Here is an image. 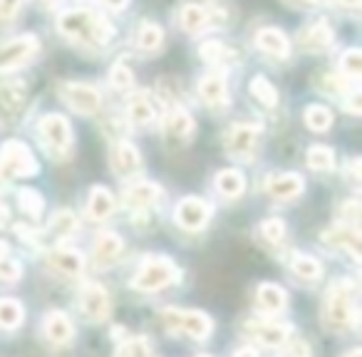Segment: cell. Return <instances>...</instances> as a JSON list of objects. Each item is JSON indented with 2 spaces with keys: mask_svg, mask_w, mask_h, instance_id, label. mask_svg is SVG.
<instances>
[{
  "mask_svg": "<svg viewBox=\"0 0 362 357\" xmlns=\"http://www.w3.org/2000/svg\"><path fill=\"white\" fill-rule=\"evenodd\" d=\"M110 164L115 169L117 176L122 179H132V176H139L144 164H141V154L132 141L122 139V141H115L112 144V151H110Z\"/></svg>",
  "mask_w": 362,
  "mask_h": 357,
  "instance_id": "cell-12",
  "label": "cell"
},
{
  "mask_svg": "<svg viewBox=\"0 0 362 357\" xmlns=\"http://www.w3.org/2000/svg\"><path fill=\"white\" fill-rule=\"evenodd\" d=\"M80 310L90 322L107 320L112 310V300H110L107 288L100 286V283H87L80 293Z\"/></svg>",
  "mask_w": 362,
  "mask_h": 357,
  "instance_id": "cell-10",
  "label": "cell"
},
{
  "mask_svg": "<svg viewBox=\"0 0 362 357\" xmlns=\"http://www.w3.org/2000/svg\"><path fill=\"white\" fill-rule=\"evenodd\" d=\"M28 87L18 80L0 82V124H8L21 115L23 105H25Z\"/></svg>",
  "mask_w": 362,
  "mask_h": 357,
  "instance_id": "cell-15",
  "label": "cell"
},
{
  "mask_svg": "<svg viewBox=\"0 0 362 357\" xmlns=\"http://www.w3.org/2000/svg\"><path fill=\"white\" fill-rule=\"evenodd\" d=\"M248 92H251V97L256 102H261L263 107H276L278 105V90L271 85V80H266V77H253L251 85H248Z\"/></svg>",
  "mask_w": 362,
  "mask_h": 357,
  "instance_id": "cell-35",
  "label": "cell"
},
{
  "mask_svg": "<svg viewBox=\"0 0 362 357\" xmlns=\"http://www.w3.org/2000/svg\"><path fill=\"white\" fill-rule=\"evenodd\" d=\"M40 50V42L35 35H18L0 42V72L16 70V67L30 62Z\"/></svg>",
  "mask_w": 362,
  "mask_h": 357,
  "instance_id": "cell-9",
  "label": "cell"
},
{
  "mask_svg": "<svg viewBox=\"0 0 362 357\" xmlns=\"http://www.w3.org/2000/svg\"><path fill=\"white\" fill-rule=\"evenodd\" d=\"M174 218L184 231H202L211 218V204L202 201L197 197L181 199L174 209Z\"/></svg>",
  "mask_w": 362,
  "mask_h": 357,
  "instance_id": "cell-11",
  "label": "cell"
},
{
  "mask_svg": "<svg viewBox=\"0 0 362 357\" xmlns=\"http://www.w3.org/2000/svg\"><path fill=\"white\" fill-rule=\"evenodd\" d=\"M23 317H25V310L18 300L13 298H0V327L3 330H16L21 327Z\"/></svg>",
  "mask_w": 362,
  "mask_h": 357,
  "instance_id": "cell-34",
  "label": "cell"
},
{
  "mask_svg": "<svg viewBox=\"0 0 362 357\" xmlns=\"http://www.w3.org/2000/svg\"><path fill=\"white\" fill-rule=\"evenodd\" d=\"M8 253H11V246H8L6 241H0V261H3V258H8Z\"/></svg>",
  "mask_w": 362,
  "mask_h": 357,
  "instance_id": "cell-54",
  "label": "cell"
},
{
  "mask_svg": "<svg viewBox=\"0 0 362 357\" xmlns=\"http://www.w3.org/2000/svg\"><path fill=\"white\" fill-rule=\"evenodd\" d=\"M134 42L141 52H156L161 47V42H164V30H161L156 23L144 21V23H139V28H136Z\"/></svg>",
  "mask_w": 362,
  "mask_h": 357,
  "instance_id": "cell-30",
  "label": "cell"
},
{
  "mask_svg": "<svg viewBox=\"0 0 362 357\" xmlns=\"http://www.w3.org/2000/svg\"><path fill=\"white\" fill-rule=\"evenodd\" d=\"M50 231L55 233L57 238H70L72 233L77 231V218L72 211H57L55 216L50 218Z\"/></svg>",
  "mask_w": 362,
  "mask_h": 357,
  "instance_id": "cell-37",
  "label": "cell"
},
{
  "mask_svg": "<svg viewBox=\"0 0 362 357\" xmlns=\"http://www.w3.org/2000/svg\"><path fill=\"white\" fill-rule=\"evenodd\" d=\"M62 102L77 115H97L102 107V95L97 87L85 85V82H65L57 87Z\"/></svg>",
  "mask_w": 362,
  "mask_h": 357,
  "instance_id": "cell-8",
  "label": "cell"
},
{
  "mask_svg": "<svg viewBox=\"0 0 362 357\" xmlns=\"http://www.w3.org/2000/svg\"><path fill=\"white\" fill-rule=\"evenodd\" d=\"M47 261L52 268H57L65 276H80L85 271V258L75 251V248H55V251L47 253Z\"/></svg>",
  "mask_w": 362,
  "mask_h": 357,
  "instance_id": "cell-27",
  "label": "cell"
},
{
  "mask_svg": "<svg viewBox=\"0 0 362 357\" xmlns=\"http://www.w3.org/2000/svg\"><path fill=\"white\" fill-rule=\"evenodd\" d=\"M216 192L226 199H238L246 192V179L238 169H223L216 174Z\"/></svg>",
  "mask_w": 362,
  "mask_h": 357,
  "instance_id": "cell-29",
  "label": "cell"
},
{
  "mask_svg": "<svg viewBox=\"0 0 362 357\" xmlns=\"http://www.w3.org/2000/svg\"><path fill=\"white\" fill-rule=\"evenodd\" d=\"M291 271L298 278H303V281H317L322 276V266L313 256H308V253H296L291 258Z\"/></svg>",
  "mask_w": 362,
  "mask_h": 357,
  "instance_id": "cell-33",
  "label": "cell"
},
{
  "mask_svg": "<svg viewBox=\"0 0 362 357\" xmlns=\"http://www.w3.org/2000/svg\"><path fill=\"white\" fill-rule=\"evenodd\" d=\"M337 216H340V223H347V226H357L360 221V201L357 199H347L337 206Z\"/></svg>",
  "mask_w": 362,
  "mask_h": 357,
  "instance_id": "cell-44",
  "label": "cell"
},
{
  "mask_svg": "<svg viewBox=\"0 0 362 357\" xmlns=\"http://www.w3.org/2000/svg\"><path fill=\"white\" fill-rule=\"evenodd\" d=\"M243 330L248 332V337H253L256 342L266 347H283L291 340V327L281 325V322H268V320H251L246 322Z\"/></svg>",
  "mask_w": 362,
  "mask_h": 357,
  "instance_id": "cell-16",
  "label": "cell"
},
{
  "mask_svg": "<svg viewBox=\"0 0 362 357\" xmlns=\"http://www.w3.org/2000/svg\"><path fill=\"white\" fill-rule=\"evenodd\" d=\"M45 335H47V340L55 342V345H67V342L75 337V325H72V320L65 312L52 310V312H47V317H45Z\"/></svg>",
  "mask_w": 362,
  "mask_h": 357,
  "instance_id": "cell-24",
  "label": "cell"
},
{
  "mask_svg": "<svg viewBox=\"0 0 362 357\" xmlns=\"http://www.w3.org/2000/svg\"><path fill=\"white\" fill-rule=\"evenodd\" d=\"M6 221H8V206L0 204V223H6Z\"/></svg>",
  "mask_w": 362,
  "mask_h": 357,
  "instance_id": "cell-55",
  "label": "cell"
},
{
  "mask_svg": "<svg viewBox=\"0 0 362 357\" xmlns=\"http://www.w3.org/2000/svg\"><path fill=\"white\" fill-rule=\"evenodd\" d=\"M305 124L310 127L313 131H327L332 124V115L327 107L322 105H310L305 110Z\"/></svg>",
  "mask_w": 362,
  "mask_h": 357,
  "instance_id": "cell-38",
  "label": "cell"
},
{
  "mask_svg": "<svg viewBox=\"0 0 362 357\" xmlns=\"http://www.w3.org/2000/svg\"><path fill=\"white\" fill-rule=\"evenodd\" d=\"M18 199H21V209L30 218H40L42 216V209H45V199H42L40 194L35 192V189H23V192L18 194Z\"/></svg>",
  "mask_w": 362,
  "mask_h": 357,
  "instance_id": "cell-41",
  "label": "cell"
},
{
  "mask_svg": "<svg viewBox=\"0 0 362 357\" xmlns=\"http://www.w3.org/2000/svg\"><path fill=\"white\" fill-rule=\"evenodd\" d=\"M197 124H194L192 115L184 107H171L164 117V136L171 146H184L192 141Z\"/></svg>",
  "mask_w": 362,
  "mask_h": 357,
  "instance_id": "cell-13",
  "label": "cell"
},
{
  "mask_svg": "<svg viewBox=\"0 0 362 357\" xmlns=\"http://www.w3.org/2000/svg\"><path fill=\"white\" fill-rule=\"evenodd\" d=\"M161 322L174 335H187L194 340H206L214 330V320L202 310H181V308H166L161 312Z\"/></svg>",
  "mask_w": 362,
  "mask_h": 357,
  "instance_id": "cell-3",
  "label": "cell"
},
{
  "mask_svg": "<svg viewBox=\"0 0 362 357\" xmlns=\"http://www.w3.org/2000/svg\"><path fill=\"white\" fill-rule=\"evenodd\" d=\"M151 345L146 337H132L117 347V357H151Z\"/></svg>",
  "mask_w": 362,
  "mask_h": 357,
  "instance_id": "cell-40",
  "label": "cell"
},
{
  "mask_svg": "<svg viewBox=\"0 0 362 357\" xmlns=\"http://www.w3.org/2000/svg\"><path fill=\"white\" fill-rule=\"evenodd\" d=\"M100 3L105 8H110V11H122V8H127L129 0H100Z\"/></svg>",
  "mask_w": 362,
  "mask_h": 357,
  "instance_id": "cell-51",
  "label": "cell"
},
{
  "mask_svg": "<svg viewBox=\"0 0 362 357\" xmlns=\"http://www.w3.org/2000/svg\"><path fill=\"white\" fill-rule=\"evenodd\" d=\"M256 45L271 57H288V52H291V42H288L286 33L278 30V28H263V30H258Z\"/></svg>",
  "mask_w": 362,
  "mask_h": 357,
  "instance_id": "cell-26",
  "label": "cell"
},
{
  "mask_svg": "<svg viewBox=\"0 0 362 357\" xmlns=\"http://www.w3.org/2000/svg\"><path fill=\"white\" fill-rule=\"evenodd\" d=\"M179 281V268L169 261L166 256H151L139 266V271L132 278V286L139 293H154L161 288L171 286Z\"/></svg>",
  "mask_w": 362,
  "mask_h": 357,
  "instance_id": "cell-4",
  "label": "cell"
},
{
  "mask_svg": "<svg viewBox=\"0 0 362 357\" xmlns=\"http://www.w3.org/2000/svg\"><path fill=\"white\" fill-rule=\"evenodd\" d=\"M197 357H209V355H197Z\"/></svg>",
  "mask_w": 362,
  "mask_h": 357,
  "instance_id": "cell-59",
  "label": "cell"
},
{
  "mask_svg": "<svg viewBox=\"0 0 362 357\" xmlns=\"http://www.w3.org/2000/svg\"><path fill=\"white\" fill-rule=\"evenodd\" d=\"M214 21V11L211 8H204L199 3H187L179 13V23L181 28L189 33V35H199L202 30H206Z\"/></svg>",
  "mask_w": 362,
  "mask_h": 357,
  "instance_id": "cell-23",
  "label": "cell"
},
{
  "mask_svg": "<svg viewBox=\"0 0 362 357\" xmlns=\"http://www.w3.org/2000/svg\"><path fill=\"white\" fill-rule=\"evenodd\" d=\"M342 357H362V352H360V350H357V347H355V350L345 352V355H342Z\"/></svg>",
  "mask_w": 362,
  "mask_h": 357,
  "instance_id": "cell-57",
  "label": "cell"
},
{
  "mask_svg": "<svg viewBox=\"0 0 362 357\" xmlns=\"http://www.w3.org/2000/svg\"><path fill=\"white\" fill-rule=\"evenodd\" d=\"M283 347H286L288 357H310V347H308V342H303V340H288Z\"/></svg>",
  "mask_w": 362,
  "mask_h": 357,
  "instance_id": "cell-48",
  "label": "cell"
},
{
  "mask_svg": "<svg viewBox=\"0 0 362 357\" xmlns=\"http://www.w3.org/2000/svg\"><path fill=\"white\" fill-rule=\"evenodd\" d=\"M322 243L335 251H342L352 258V261H360V228L357 226H347V223H337L330 226L320 233Z\"/></svg>",
  "mask_w": 362,
  "mask_h": 357,
  "instance_id": "cell-14",
  "label": "cell"
},
{
  "mask_svg": "<svg viewBox=\"0 0 362 357\" xmlns=\"http://www.w3.org/2000/svg\"><path fill=\"white\" fill-rule=\"evenodd\" d=\"M261 124H251V122H243V124H233L231 129L223 134V144L231 159L236 161H251L253 154L258 149V139H261Z\"/></svg>",
  "mask_w": 362,
  "mask_h": 357,
  "instance_id": "cell-7",
  "label": "cell"
},
{
  "mask_svg": "<svg viewBox=\"0 0 362 357\" xmlns=\"http://www.w3.org/2000/svg\"><path fill=\"white\" fill-rule=\"evenodd\" d=\"M40 141L52 156H62L72 146V127L62 115H45L37 124Z\"/></svg>",
  "mask_w": 362,
  "mask_h": 357,
  "instance_id": "cell-6",
  "label": "cell"
},
{
  "mask_svg": "<svg viewBox=\"0 0 362 357\" xmlns=\"http://www.w3.org/2000/svg\"><path fill=\"white\" fill-rule=\"evenodd\" d=\"M115 211V197L110 189L95 187L90 192V201H87V218L90 221H105Z\"/></svg>",
  "mask_w": 362,
  "mask_h": 357,
  "instance_id": "cell-28",
  "label": "cell"
},
{
  "mask_svg": "<svg viewBox=\"0 0 362 357\" xmlns=\"http://www.w3.org/2000/svg\"><path fill=\"white\" fill-rule=\"evenodd\" d=\"M199 97L209 107H223L228 105V85L221 72H209L199 80Z\"/></svg>",
  "mask_w": 362,
  "mask_h": 357,
  "instance_id": "cell-21",
  "label": "cell"
},
{
  "mask_svg": "<svg viewBox=\"0 0 362 357\" xmlns=\"http://www.w3.org/2000/svg\"><path fill=\"white\" fill-rule=\"evenodd\" d=\"M156 119V105L149 92L139 90L127 102V122L134 127H149Z\"/></svg>",
  "mask_w": 362,
  "mask_h": 357,
  "instance_id": "cell-19",
  "label": "cell"
},
{
  "mask_svg": "<svg viewBox=\"0 0 362 357\" xmlns=\"http://www.w3.org/2000/svg\"><path fill=\"white\" fill-rule=\"evenodd\" d=\"M342 107H345L350 115H360V95H357V90H352L350 95L342 97Z\"/></svg>",
  "mask_w": 362,
  "mask_h": 357,
  "instance_id": "cell-49",
  "label": "cell"
},
{
  "mask_svg": "<svg viewBox=\"0 0 362 357\" xmlns=\"http://www.w3.org/2000/svg\"><path fill=\"white\" fill-rule=\"evenodd\" d=\"M340 70H342V77H347L350 82L360 80V72H362V52L357 50V47H350L347 52H342Z\"/></svg>",
  "mask_w": 362,
  "mask_h": 357,
  "instance_id": "cell-39",
  "label": "cell"
},
{
  "mask_svg": "<svg viewBox=\"0 0 362 357\" xmlns=\"http://www.w3.org/2000/svg\"><path fill=\"white\" fill-rule=\"evenodd\" d=\"M308 166L315 171H330L335 166V154H332L330 146H322V144H315L308 149Z\"/></svg>",
  "mask_w": 362,
  "mask_h": 357,
  "instance_id": "cell-36",
  "label": "cell"
},
{
  "mask_svg": "<svg viewBox=\"0 0 362 357\" xmlns=\"http://www.w3.org/2000/svg\"><path fill=\"white\" fill-rule=\"evenodd\" d=\"M110 82L117 87V90H129L134 85V72L124 65V62H117L110 70Z\"/></svg>",
  "mask_w": 362,
  "mask_h": 357,
  "instance_id": "cell-42",
  "label": "cell"
},
{
  "mask_svg": "<svg viewBox=\"0 0 362 357\" xmlns=\"http://www.w3.org/2000/svg\"><path fill=\"white\" fill-rule=\"evenodd\" d=\"M92 253H95L97 266H102V268L112 266V263H117V258H119V253H122V238L112 231L100 233V236L95 238Z\"/></svg>",
  "mask_w": 362,
  "mask_h": 357,
  "instance_id": "cell-25",
  "label": "cell"
},
{
  "mask_svg": "<svg viewBox=\"0 0 362 357\" xmlns=\"http://www.w3.org/2000/svg\"><path fill=\"white\" fill-rule=\"evenodd\" d=\"M337 3H340L342 8H352V11H355V8H360L362 0H337Z\"/></svg>",
  "mask_w": 362,
  "mask_h": 357,
  "instance_id": "cell-53",
  "label": "cell"
},
{
  "mask_svg": "<svg viewBox=\"0 0 362 357\" xmlns=\"http://www.w3.org/2000/svg\"><path fill=\"white\" fill-rule=\"evenodd\" d=\"M199 55L211 65H233L236 62V52L228 45H223L221 40H204L199 45Z\"/></svg>",
  "mask_w": 362,
  "mask_h": 357,
  "instance_id": "cell-31",
  "label": "cell"
},
{
  "mask_svg": "<svg viewBox=\"0 0 362 357\" xmlns=\"http://www.w3.org/2000/svg\"><path fill=\"white\" fill-rule=\"evenodd\" d=\"M355 82H350L347 77H340V75H330V72H325V75H317V82L315 87L320 92H325V95H332V97H345L350 95L352 90H355Z\"/></svg>",
  "mask_w": 362,
  "mask_h": 357,
  "instance_id": "cell-32",
  "label": "cell"
},
{
  "mask_svg": "<svg viewBox=\"0 0 362 357\" xmlns=\"http://www.w3.org/2000/svg\"><path fill=\"white\" fill-rule=\"evenodd\" d=\"M303 189L305 184L298 174H273L266 182V194L278 201H291V199L300 197Z\"/></svg>",
  "mask_w": 362,
  "mask_h": 357,
  "instance_id": "cell-20",
  "label": "cell"
},
{
  "mask_svg": "<svg viewBox=\"0 0 362 357\" xmlns=\"http://www.w3.org/2000/svg\"><path fill=\"white\" fill-rule=\"evenodd\" d=\"M42 3H55V0H42Z\"/></svg>",
  "mask_w": 362,
  "mask_h": 357,
  "instance_id": "cell-58",
  "label": "cell"
},
{
  "mask_svg": "<svg viewBox=\"0 0 362 357\" xmlns=\"http://www.w3.org/2000/svg\"><path fill=\"white\" fill-rule=\"evenodd\" d=\"M161 197H164L161 187L151 182H136L124 189V204L134 211H149L154 204H159Z\"/></svg>",
  "mask_w": 362,
  "mask_h": 357,
  "instance_id": "cell-18",
  "label": "cell"
},
{
  "mask_svg": "<svg viewBox=\"0 0 362 357\" xmlns=\"http://www.w3.org/2000/svg\"><path fill=\"white\" fill-rule=\"evenodd\" d=\"M347 176H350V182L357 184V179H360V161L352 159V164L347 166Z\"/></svg>",
  "mask_w": 362,
  "mask_h": 357,
  "instance_id": "cell-50",
  "label": "cell"
},
{
  "mask_svg": "<svg viewBox=\"0 0 362 357\" xmlns=\"http://www.w3.org/2000/svg\"><path fill=\"white\" fill-rule=\"evenodd\" d=\"M57 30L70 42L85 47H105L115 37V28L87 8H72L57 18Z\"/></svg>",
  "mask_w": 362,
  "mask_h": 357,
  "instance_id": "cell-1",
  "label": "cell"
},
{
  "mask_svg": "<svg viewBox=\"0 0 362 357\" xmlns=\"http://www.w3.org/2000/svg\"><path fill=\"white\" fill-rule=\"evenodd\" d=\"M261 236L266 238L268 243H281L286 238V223L281 218H266L261 223Z\"/></svg>",
  "mask_w": 362,
  "mask_h": 357,
  "instance_id": "cell-43",
  "label": "cell"
},
{
  "mask_svg": "<svg viewBox=\"0 0 362 357\" xmlns=\"http://www.w3.org/2000/svg\"><path fill=\"white\" fill-rule=\"evenodd\" d=\"M233 357H258V352L253 347H241V350L233 352Z\"/></svg>",
  "mask_w": 362,
  "mask_h": 357,
  "instance_id": "cell-52",
  "label": "cell"
},
{
  "mask_svg": "<svg viewBox=\"0 0 362 357\" xmlns=\"http://www.w3.org/2000/svg\"><path fill=\"white\" fill-rule=\"evenodd\" d=\"M332 40H335V33H332V28L327 25L325 21H317V23H313V25H305L300 33H298V45H300V50H305V52L327 50V47L332 45Z\"/></svg>",
  "mask_w": 362,
  "mask_h": 357,
  "instance_id": "cell-17",
  "label": "cell"
},
{
  "mask_svg": "<svg viewBox=\"0 0 362 357\" xmlns=\"http://www.w3.org/2000/svg\"><path fill=\"white\" fill-rule=\"evenodd\" d=\"M286 303H288L286 291L281 286H276V283H261L256 288V308L263 315H271V317L278 315V312H283Z\"/></svg>",
  "mask_w": 362,
  "mask_h": 357,
  "instance_id": "cell-22",
  "label": "cell"
},
{
  "mask_svg": "<svg viewBox=\"0 0 362 357\" xmlns=\"http://www.w3.org/2000/svg\"><path fill=\"white\" fill-rule=\"evenodd\" d=\"M298 3H300V6H308V8H310V6H317L320 0H298Z\"/></svg>",
  "mask_w": 362,
  "mask_h": 357,
  "instance_id": "cell-56",
  "label": "cell"
},
{
  "mask_svg": "<svg viewBox=\"0 0 362 357\" xmlns=\"http://www.w3.org/2000/svg\"><path fill=\"white\" fill-rule=\"evenodd\" d=\"M23 0H0V23H8L18 16Z\"/></svg>",
  "mask_w": 362,
  "mask_h": 357,
  "instance_id": "cell-47",
  "label": "cell"
},
{
  "mask_svg": "<svg viewBox=\"0 0 362 357\" xmlns=\"http://www.w3.org/2000/svg\"><path fill=\"white\" fill-rule=\"evenodd\" d=\"M33 174H37V161L30 146L23 141H6L0 146V182H13Z\"/></svg>",
  "mask_w": 362,
  "mask_h": 357,
  "instance_id": "cell-5",
  "label": "cell"
},
{
  "mask_svg": "<svg viewBox=\"0 0 362 357\" xmlns=\"http://www.w3.org/2000/svg\"><path fill=\"white\" fill-rule=\"evenodd\" d=\"M322 320L332 330H347L357 325V286L352 281H337L327 291L322 305Z\"/></svg>",
  "mask_w": 362,
  "mask_h": 357,
  "instance_id": "cell-2",
  "label": "cell"
},
{
  "mask_svg": "<svg viewBox=\"0 0 362 357\" xmlns=\"http://www.w3.org/2000/svg\"><path fill=\"white\" fill-rule=\"evenodd\" d=\"M156 92H159L161 102H174L176 97L181 95V87H179V82L171 80V77H161L159 85H156Z\"/></svg>",
  "mask_w": 362,
  "mask_h": 357,
  "instance_id": "cell-45",
  "label": "cell"
},
{
  "mask_svg": "<svg viewBox=\"0 0 362 357\" xmlns=\"http://www.w3.org/2000/svg\"><path fill=\"white\" fill-rule=\"evenodd\" d=\"M23 268L18 261H13V258H3L0 261V283H16L18 278H21Z\"/></svg>",
  "mask_w": 362,
  "mask_h": 357,
  "instance_id": "cell-46",
  "label": "cell"
}]
</instances>
